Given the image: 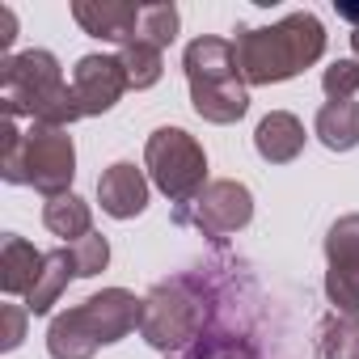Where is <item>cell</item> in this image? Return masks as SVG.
Returning a JSON list of instances; mask_svg holds the SVG:
<instances>
[{
  "label": "cell",
  "mask_w": 359,
  "mask_h": 359,
  "mask_svg": "<svg viewBox=\"0 0 359 359\" xmlns=\"http://www.w3.org/2000/svg\"><path fill=\"white\" fill-rule=\"evenodd\" d=\"M233 51H237V68L245 85H279V81L300 76L325 55V26L309 9L287 13L283 22L258 26V30L237 26Z\"/></svg>",
  "instance_id": "obj_1"
},
{
  "label": "cell",
  "mask_w": 359,
  "mask_h": 359,
  "mask_svg": "<svg viewBox=\"0 0 359 359\" xmlns=\"http://www.w3.org/2000/svg\"><path fill=\"white\" fill-rule=\"evenodd\" d=\"M0 106H5V118H30L39 127H60V131L85 118L72 85L60 72V60L43 47L9 55L0 64Z\"/></svg>",
  "instance_id": "obj_2"
},
{
  "label": "cell",
  "mask_w": 359,
  "mask_h": 359,
  "mask_svg": "<svg viewBox=\"0 0 359 359\" xmlns=\"http://www.w3.org/2000/svg\"><path fill=\"white\" fill-rule=\"evenodd\" d=\"M0 177L9 187H34L47 199L68 195L76 177L72 135L60 127H39V123L22 131L18 118H5V127H0Z\"/></svg>",
  "instance_id": "obj_3"
},
{
  "label": "cell",
  "mask_w": 359,
  "mask_h": 359,
  "mask_svg": "<svg viewBox=\"0 0 359 359\" xmlns=\"http://www.w3.org/2000/svg\"><path fill=\"white\" fill-rule=\"evenodd\" d=\"M144 300L127 287H106L76 309H64L47 325V355L51 359H93L97 346L123 342L131 330H140Z\"/></svg>",
  "instance_id": "obj_4"
},
{
  "label": "cell",
  "mask_w": 359,
  "mask_h": 359,
  "mask_svg": "<svg viewBox=\"0 0 359 359\" xmlns=\"http://www.w3.org/2000/svg\"><path fill=\"white\" fill-rule=\"evenodd\" d=\"M182 68H187V85H191V106H195L199 118H208L216 127H229V123L245 118V110H250V85L241 81L237 51H233L229 39L199 34L187 47Z\"/></svg>",
  "instance_id": "obj_5"
},
{
  "label": "cell",
  "mask_w": 359,
  "mask_h": 359,
  "mask_svg": "<svg viewBox=\"0 0 359 359\" xmlns=\"http://www.w3.org/2000/svg\"><path fill=\"white\" fill-rule=\"evenodd\" d=\"M203 325H208V296H203V283L195 271L173 275L144 296L140 334L152 351H165V355L187 351Z\"/></svg>",
  "instance_id": "obj_6"
},
{
  "label": "cell",
  "mask_w": 359,
  "mask_h": 359,
  "mask_svg": "<svg viewBox=\"0 0 359 359\" xmlns=\"http://www.w3.org/2000/svg\"><path fill=\"white\" fill-rule=\"evenodd\" d=\"M148 182L177 208L195 203L208 191V152L182 127H156L144 144Z\"/></svg>",
  "instance_id": "obj_7"
},
{
  "label": "cell",
  "mask_w": 359,
  "mask_h": 359,
  "mask_svg": "<svg viewBox=\"0 0 359 359\" xmlns=\"http://www.w3.org/2000/svg\"><path fill=\"white\" fill-rule=\"evenodd\" d=\"M195 275H199L203 296H208V325L173 359H262L254 338L245 330H237V321H224V313H220L233 283H237V262H208V266H195Z\"/></svg>",
  "instance_id": "obj_8"
},
{
  "label": "cell",
  "mask_w": 359,
  "mask_h": 359,
  "mask_svg": "<svg viewBox=\"0 0 359 359\" xmlns=\"http://www.w3.org/2000/svg\"><path fill=\"white\" fill-rule=\"evenodd\" d=\"M254 220V195L245 182L237 177H220V182H208V191L187 203V208H173V224H195L208 241H229L233 233L250 229Z\"/></svg>",
  "instance_id": "obj_9"
},
{
  "label": "cell",
  "mask_w": 359,
  "mask_h": 359,
  "mask_svg": "<svg viewBox=\"0 0 359 359\" xmlns=\"http://www.w3.org/2000/svg\"><path fill=\"white\" fill-rule=\"evenodd\" d=\"M325 296L338 313H359V212L338 216L325 233Z\"/></svg>",
  "instance_id": "obj_10"
},
{
  "label": "cell",
  "mask_w": 359,
  "mask_h": 359,
  "mask_svg": "<svg viewBox=\"0 0 359 359\" xmlns=\"http://www.w3.org/2000/svg\"><path fill=\"white\" fill-rule=\"evenodd\" d=\"M127 68L118 55H81L72 68V93L81 102L85 118H97L106 110L118 106V97L127 93Z\"/></svg>",
  "instance_id": "obj_11"
},
{
  "label": "cell",
  "mask_w": 359,
  "mask_h": 359,
  "mask_svg": "<svg viewBox=\"0 0 359 359\" xmlns=\"http://www.w3.org/2000/svg\"><path fill=\"white\" fill-rule=\"evenodd\" d=\"M97 203L110 220H135L148 208V177L135 161H114L97 177Z\"/></svg>",
  "instance_id": "obj_12"
},
{
  "label": "cell",
  "mask_w": 359,
  "mask_h": 359,
  "mask_svg": "<svg viewBox=\"0 0 359 359\" xmlns=\"http://www.w3.org/2000/svg\"><path fill=\"white\" fill-rule=\"evenodd\" d=\"M140 9L144 5H127V0H76L72 5V18L85 34L102 39V43H135L140 34Z\"/></svg>",
  "instance_id": "obj_13"
},
{
  "label": "cell",
  "mask_w": 359,
  "mask_h": 359,
  "mask_svg": "<svg viewBox=\"0 0 359 359\" xmlns=\"http://www.w3.org/2000/svg\"><path fill=\"white\" fill-rule=\"evenodd\" d=\"M304 123L292 114V110H271L258 127H254V148L262 161L271 165H287L304 152Z\"/></svg>",
  "instance_id": "obj_14"
},
{
  "label": "cell",
  "mask_w": 359,
  "mask_h": 359,
  "mask_svg": "<svg viewBox=\"0 0 359 359\" xmlns=\"http://www.w3.org/2000/svg\"><path fill=\"white\" fill-rule=\"evenodd\" d=\"M43 258L47 254H39L18 233H9L5 241H0V287H5V296H30V287L39 283Z\"/></svg>",
  "instance_id": "obj_15"
},
{
  "label": "cell",
  "mask_w": 359,
  "mask_h": 359,
  "mask_svg": "<svg viewBox=\"0 0 359 359\" xmlns=\"http://www.w3.org/2000/svg\"><path fill=\"white\" fill-rule=\"evenodd\" d=\"M313 135L330 152L359 148V102H325L313 118Z\"/></svg>",
  "instance_id": "obj_16"
},
{
  "label": "cell",
  "mask_w": 359,
  "mask_h": 359,
  "mask_svg": "<svg viewBox=\"0 0 359 359\" xmlns=\"http://www.w3.org/2000/svg\"><path fill=\"white\" fill-rule=\"evenodd\" d=\"M68 279H76L72 250H51V254L43 258L39 283H34V287H30V296H26V309H30V317H43V313H51V304L64 296Z\"/></svg>",
  "instance_id": "obj_17"
},
{
  "label": "cell",
  "mask_w": 359,
  "mask_h": 359,
  "mask_svg": "<svg viewBox=\"0 0 359 359\" xmlns=\"http://www.w3.org/2000/svg\"><path fill=\"white\" fill-rule=\"evenodd\" d=\"M43 224L55 233V237H72V241H81V237H89L93 233V208L81 199V195H60V199H47L43 203Z\"/></svg>",
  "instance_id": "obj_18"
},
{
  "label": "cell",
  "mask_w": 359,
  "mask_h": 359,
  "mask_svg": "<svg viewBox=\"0 0 359 359\" xmlns=\"http://www.w3.org/2000/svg\"><path fill=\"white\" fill-rule=\"evenodd\" d=\"M321 359H359V313H325L317 325Z\"/></svg>",
  "instance_id": "obj_19"
},
{
  "label": "cell",
  "mask_w": 359,
  "mask_h": 359,
  "mask_svg": "<svg viewBox=\"0 0 359 359\" xmlns=\"http://www.w3.org/2000/svg\"><path fill=\"white\" fill-rule=\"evenodd\" d=\"M118 60H123V68H127V85H131V89H152V85L161 81V72H165L161 47H152V43H144V39L118 47Z\"/></svg>",
  "instance_id": "obj_20"
},
{
  "label": "cell",
  "mask_w": 359,
  "mask_h": 359,
  "mask_svg": "<svg viewBox=\"0 0 359 359\" xmlns=\"http://www.w3.org/2000/svg\"><path fill=\"white\" fill-rule=\"evenodd\" d=\"M177 26H182L177 5H144V9H140V34H135V39H144V43H152V47L165 51V47L177 39Z\"/></svg>",
  "instance_id": "obj_21"
},
{
  "label": "cell",
  "mask_w": 359,
  "mask_h": 359,
  "mask_svg": "<svg viewBox=\"0 0 359 359\" xmlns=\"http://www.w3.org/2000/svg\"><path fill=\"white\" fill-rule=\"evenodd\" d=\"M68 250H72V266H76V279H93V275H102V271L110 266V241H106L102 233H89V237L72 241Z\"/></svg>",
  "instance_id": "obj_22"
},
{
  "label": "cell",
  "mask_w": 359,
  "mask_h": 359,
  "mask_svg": "<svg viewBox=\"0 0 359 359\" xmlns=\"http://www.w3.org/2000/svg\"><path fill=\"white\" fill-rule=\"evenodd\" d=\"M321 89L330 102H351V93H359V60H334L321 72Z\"/></svg>",
  "instance_id": "obj_23"
},
{
  "label": "cell",
  "mask_w": 359,
  "mask_h": 359,
  "mask_svg": "<svg viewBox=\"0 0 359 359\" xmlns=\"http://www.w3.org/2000/svg\"><path fill=\"white\" fill-rule=\"evenodd\" d=\"M26 321H30L26 304H5V309H0V351H18L22 346Z\"/></svg>",
  "instance_id": "obj_24"
},
{
  "label": "cell",
  "mask_w": 359,
  "mask_h": 359,
  "mask_svg": "<svg viewBox=\"0 0 359 359\" xmlns=\"http://www.w3.org/2000/svg\"><path fill=\"white\" fill-rule=\"evenodd\" d=\"M0 22H5V30H0V51H5V60H9V47H13V39H18V18H13V9H0Z\"/></svg>",
  "instance_id": "obj_25"
},
{
  "label": "cell",
  "mask_w": 359,
  "mask_h": 359,
  "mask_svg": "<svg viewBox=\"0 0 359 359\" xmlns=\"http://www.w3.org/2000/svg\"><path fill=\"white\" fill-rule=\"evenodd\" d=\"M338 18L351 22V30H359V5H338Z\"/></svg>",
  "instance_id": "obj_26"
},
{
  "label": "cell",
  "mask_w": 359,
  "mask_h": 359,
  "mask_svg": "<svg viewBox=\"0 0 359 359\" xmlns=\"http://www.w3.org/2000/svg\"><path fill=\"white\" fill-rule=\"evenodd\" d=\"M351 51H355V60H359V30H351Z\"/></svg>",
  "instance_id": "obj_27"
}]
</instances>
